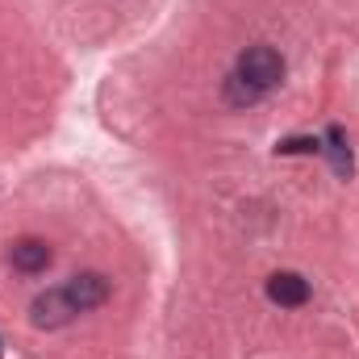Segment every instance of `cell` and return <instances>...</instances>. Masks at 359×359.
I'll list each match as a JSON object with an SVG mask.
<instances>
[{"mask_svg":"<svg viewBox=\"0 0 359 359\" xmlns=\"http://www.w3.org/2000/svg\"><path fill=\"white\" fill-rule=\"evenodd\" d=\"M76 313H80V309L72 305L67 288H46V292H38L34 305H29V322H34L38 330H59V326H67Z\"/></svg>","mask_w":359,"mask_h":359,"instance_id":"7a4b0ae2","label":"cell"},{"mask_svg":"<svg viewBox=\"0 0 359 359\" xmlns=\"http://www.w3.org/2000/svg\"><path fill=\"white\" fill-rule=\"evenodd\" d=\"M326 155H330V168H334V176H351L355 172V163H351V147H347V134L339 130V126H330L326 130V147H322Z\"/></svg>","mask_w":359,"mask_h":359,"instance_id":"8992f818","label":"cell"},{"mask_svg":"<svg viewBox=\"0 0 359 359\" xmlns=\"http://www.w3.org/2000/svg\"><path fill=\"white\" fill-rule=\"evenodd\" d=\"M234 76H238L251 92L268 96V92L284 80V55L271 50V46H247V50L238 55V63H234Z\"/></svg>","mask_w":359,"mask_h":359,"instance_id":"6da1fadb","label":"cell"},{"mask_svg":"<svg viewBox=\"0 0 359 359\" xmlns=\"http://www.w3.org/2000/svg\"><path fill=\"white\" fill-rule=\"evenodd\" d=\"M268 301H276L280 309H301L309 301V280L297 271H276L268 280Z\"/></svg>","mask_w":359,"mask_h":359,"instance_id":"277c9868","label":"cell"},{"mask_svg":"<svg viewBox=\"0 0 359 359\" xmlns=\"http://www.w3.org/2000/svg\"><path fill=\"white\" fill-rule=\"evenodd\" d=\"M222 92H226V100H230V104H238V109H247V104H255V100H259V92H251L238 76H234V72L222 80Z\"/></svg>","mask_w":359,"mask_h":359,"instance_id":"52a82bcc","label":"cell"},{"mask_svg":"<svg viewBox=\"0 0 359 359\" xmlns=\"http://www.w3.org/2000/svg\"><path fill=\"white\" fill-rule=\"evenodd\" d=\"M276 151H280V155H301V151H322V142H318V138H284Z\"/></svg>","mask_w":359,"mask_h":359,"instance_id":"ba28073f","label":"cell"},{"mask_svg":"<svg viewBox=\"0 0 359 359\" xmlns=\"http://www.w3.org/2000/svg\"><path fill=\"white\" fill-rule=\"evenodd\" d=\"M50 264V247L42 243V238H21V243H13V268L25 271V276H38V271H46Z\"/></svg>","mask_w":359,"mask_h":359,"instance_id":"5b68a950","label":"cell"},{"mask_svg":"<svg viewBox=\"0 0 359 359\" xmlns=\"http://www.w3.org/2000/svg\"><path fill=\"white\" fill-rule=\"evenodd\" d=\"M63 288H67V297H72V305H76L80 313H88V309H96V305L109 301V280H104L100 271H80V276H72Z\"/></svg>","mask_w":359,"mask_h":359,"instance_id":"3957f363","label":"cell"}]
</instances>
